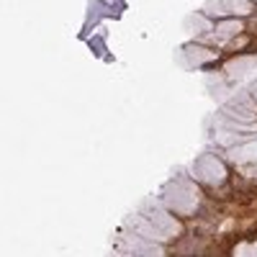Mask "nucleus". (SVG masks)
Instances as JSON below:
<instances>
[{"label":"nucleus","instance_id":"obj_1","mask_svg":"<svg viewBox=\"0 0 257 257\" xmlns=\"http://www.w3.org/2000/svg\"><path fill=\"white\" fill-rule=\"evenodd\" d=\"M219 36H237L239 31H242V21L239 18H226V21H221V24H219Z\"/></svg>","mask_w":257,"mask_h":257},{"label":"nucleus","instance_id":"obj_2","mask_svg":"<svg viewBox=\"0 0 257 257\" xmlns=\"http://www.w3.org/2000/svg\"><path fill=\"white\" fill-rule=\"evenodd\" d=\"M234 11H237V13H249L252 3H234Z\"/></svg>","mask_w":257,"mask_h":257},{"label":"nucleus","instance_id":"obj_3","mask_svg":"<svg viewBox=\"0 0 257 257\" xmlns=\"http://www.w3.org/2000/svg\"><path fill=\"white\" fill-rule=\"evenodd\" d=\"M252 95H254V100H257V85H254V90H252Z\"/></svg>","mask_w":257,"mask_h":257}]
</instances>
